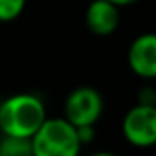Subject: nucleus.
Here are the masks:
<instances>
[{
  "label": "nucleus",
  "mask_w": 156,
  "mask_h": 156,
  "mask_svg": "<svg viewBox=\"0 0 156 156\" xmlns=\"http://www.w3.org/2000/svg\"><path fill=\"white\" fill-rule=\"evenodd\" d=\"M0 156H33L31 138H15L0 134Z\"/></svg>",
  "instance_id": "0eeeda50"
},
{
  "label": "nucleus",
  "mask_w": 156,
  "mask_h": 156,
  "mask_svg": "<svg viewBox=\"0 0 156 156\" xmlns=\"http://www.w3.org/2000/svg\"><path fill=\"white\" fill-rule=\"evenodd\" d=\"M108 2L116 4L118 8H123V6H130V4H136L138 0H108Z\"/></svg>",
  "instance_id": "f8f14e48"
},
{
  "label": "nucleus",
  "mask_w": 156,
  "mask_h": 156,
  "mask_svg": "<svg viewBox=\"0 0 156 156\" xmlns=\"http://www.w3.org/2000/svg\"><path fill=\"white\" fill-rule=\"evenodd\" d=\"M127 64L140 79H156V33H141L130 42L127 50Z\"/></svg>",
  "instance_id": "39448f33"
},
{
  "label": "nucleus",
  "mask_w": 156,
  "mask_h": 156,
  "mask_svg": "<svg viewBox=\"0 0 156 156\" xmlns=\"http://www.w3.org/2000/svg\"><path fill=\"white\" fill-rule=\"evenodd\" d=\"M105 114V98L103 94L90 87L81 85L68 92L62 103V116L73 125H98Z\"/></svg>",
  "instance_id": "7ed1b4c3"
},
{
  "label": "nucleus",
  "mask_w": 156,
  "mask_h": 156,
  "mask_svg": "<svg viewBox=\"0 0 156 156\" xmlns=\"http://www.w3.org/2000/svg\"><path fill=\"white\" fill-rule=\"evenodd\" d=\"M48 118L46 103L31 92L11 94L0 101V134L31 138Z\"/></svg>",
  "instance_id": "f257e3e1"
},
{
  "label": "nucleus",
  "mask_w": 156,
  "mask_h": 156,
  "mask_svg": "<svg viewBox=\"0 0 156 156\" xmlns=\"http://www.w3.org/2000/svg\"><path fill=\"white\" fill-rule=\"evenodd\" d=\"M85 22L94 35L108 37L119 26V8L108 0H92L85 13Z\"/></svg>",
  "instance_id": "423d86ee"
},
{
  "label": "nucleus",
  "mask_w": 156,
  "mask_h": 156,
  "mask_svg": "<svg viewBox=\"0 0 156 156\" xmlns=\"http://www.w3.org/2000/svg\"><path fill=\"white\" fill-rule=\"evenodd\" d=\"M87 156H119V154H116V152H112V151H92L90 154H87Z\"/></svg>",
  "instance_id": "9b49d317"
},
{
  "label": "nucleus",
  "mask_w": 156,
  "mask_h": 156,
  "mask_svg": "<svg viewBox=\"0 0 156 156\" xmlns=\"http://www.w3.org/2000/svg\"><path fill=\"white\" fill-rule=\"evenodd\" d=\"M121 136L134 149L156 147V105L134 103L121 118Z\"/></svg>",
  "instance_id": "20e7f679"
},
{
  "label": "nucleus",
  "mask_w": 156,
  "mask_h": 156,
  "mask_svg": "<svg viewBox=\"0 0 156 156\" xmlns=\"http://www.w3.org/2000/svg\"><path fill=\"white\" fill-rule=\"evenodd\" d=\"M33 156H81L77 129L64 116H48L31 136Z\"/></svg>",
  "instance_id": "f03ea898"
},
{
  "label": "nucleus",
  "mask_w": 156,
  "mask_h": 156,
  "mask_svg": "<svg viewBox=\"0 0 156 156\" xmlns=\"http://www.w3.org/2000/svg\"><path fill=\"white\" fill-rule=\"evenodd\" d=\"M26 0H0V22H13L22 15Z\"/></svg>",
  "instance_id": "6e6552de"
},
{
  "label": "nucleus",
  "mask_w": 156,
  "mask_h": 156,
  "mask_svg": "<svg viewBox=\"0 0 156 156\" xmlns=\"http://www.w3.org/2000/svg\"><path fill=\"white\" fill-rule=\"evenodd\" d=\"M136 103H145V105H156V88L152 87H143L138 92V101Z\"/></svg>",
  "instance_id": "9d476101"
},
{
  "label": "nucleus",
  "mask_w": 156,
  "mask_h": 156,
  "mask_svg": "<svg viewBox=\"0 0 156 156\" xmlns=\"http://www.w3.org/2000/svg\"><path fill=\"white\" fill-rule=\"evenodd\" d=\"M75 129H77V136H79V141H81L83 149L96 141V136H98L96 125H81V127H75Z\"/></svg>",
  "instance_id": "1a4fd4ad"
}]
</instances>
